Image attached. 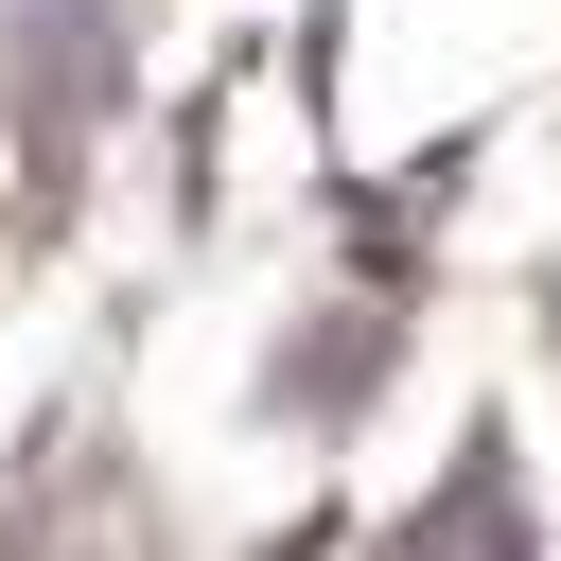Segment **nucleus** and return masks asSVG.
<instances>
[{"label":"nucleus","instance_id":"nucleus-1","mask_svg":"<svg viewBox=\"0 0 561 561\" xmlns=\"http://www.w3.org/2000/svg\"><path fill=\"white\" fill-rule=\"evenodd\" d=\"M421 561H526V543H508V491H456V508L421 526Z\"/></svg>","mask_w":561,"mask_h":561}]
</instances>
